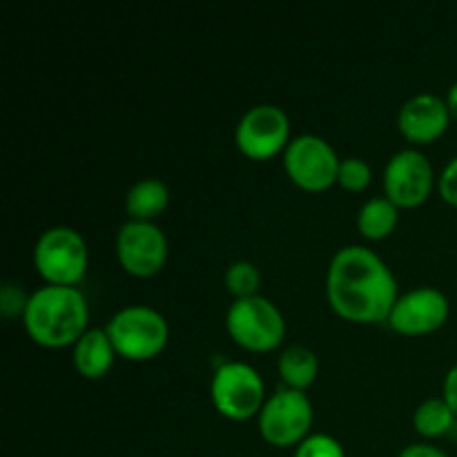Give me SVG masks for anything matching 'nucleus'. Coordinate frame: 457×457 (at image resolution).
<instances>
[{
	"label": "nucleus",
	"instance_id": "f257e3e1",
	"mask_svg": "<svg viewBox=\"0 0 457 457\" xmlns=\"http://www.w3.org/2000/svg\"><path fill=\"white\" fill-rule=\"evenodd\" d=\"M400 297L397 279L388 263L366 245H344L326 270V299L348 324H386Z\"/></svg>",
	"mask_w": 457,
	"mask_h": 457
},
{
	"label": "nucleus",
	"instance_id": "f03ea898",
	"mask_svg": "<svg viewBox=\"0 0 457 457\" xmlns=\"http://www.w3.org/2000/svg\"><path fill=\"white\" fill-rule=\"evenodd\" d=\"M22 326L36 346L49 351L71 348L87 333L89 303L80 288L40 286L29 295Z\"/></svg>",
	"mask_w": 457,
	"mask_h": 457
},
{
	"label": "nucleus",
	"instance_id": "7ed1b4c3",
	"mask_svg": "<svg viewBox=\"0 0 457 457\" xmlns=\"http://www.w3.org/2000/svg\"><path fill=\"white\" fill-rule=\"evenodd\" d=\"M120 360L143 364L168 348L170 324L161 311L147 303H129L110 317L105 326Z\"/></svg>",
	"mask_w": 457,
	"mask_h": 457
},
{
	"label": "nucleus",
	"instance_id": "20e7f679",
	"mask_svg": "<svg viewBox=\"0 0 457 457\" xmlns=\"http://www.w3.org/2000/svg\"><path fill=\"white\" fill-rule=\"evenodd\" d=\"M34 268L45 286L79 288L89 268V248L76 228L52 226L40 232L34 244Z\"/></svg>",
	"mask_w": 457,
	"mask_h": 457
},
{
	"label": "nucleus",
	"instance_id": "39448f33",
	"mask_svg": "<svg viewBox=\"0 0 457 457\" xmlns=\"http://www.w3.org/2000/svg\"><path fill=\"white\" fill-rule=\"evenodd\" d=\"M226 330L237 346L263 355L284 346L288 324L272 299L257 295L230 303L226 312Z\"/></svg>",
	"mask_w": 457,
	"mask_h": 457
},
{
	"label": "nucleus",
	"instance_id": "423d86ee",
	"mask_svg": "<svg viewBox=\"0 0 457 457\" xmlns=\"http://www.w3.org/2000/svg\"><path fill=\"white\" fill-rule=\"evenodd\" d=\"M210 400L230 422L257 420L268 400L266 382L248 361H223L210 379Z\"/></svg>",
	"mask_w": 457,
	"mask_h": 457
},
{
	"label": "nucleus",
	"instance_id": "0eeeda50",
	"mask_svg": "<svg viewBox=\"0 0 457 457\" xmlns=\"http://www.w3.org/2000/svg\"><path fill=\"white\" fill-rule=\"evenodd\" d=\"M315 406L311 397L293 388H277L270 393L257 418L259 436L275 449H297L312 436Z\"/></svg>",
	"mask_w": 457,
	"mask_h": 457
},
{
	"label": "nucleus",
	"instance_id": "6e6552de",
	"mask_svg": "<svg viewBox=\"0 0 457 457\" xmlns=\"http://www.w3.org/2000/svg\"><path fill=\"white\" fill-rule=\"evenodd\" d=\"M284 170L290 181L303 192L320 195L337 186V174L342 159L337 150L320 134H299L286 147Z\"/></svg>",
	"mask_w": 457,
	"mask_h": 457
},
{
	"label": "nucleus",
	"instance_id": "1a4fd4ad",
	"mask_svg": "<svg viewBox=\"0 0 457 457\" xmlns=\"http://www.w3.org/2000/svg\"><path fill=\"white\" fill-rule=\"evenodd\" d=\"M293 141L290 116L284 107L275 103H259L250 107L235 128V145L245 159L270 161L284 156L286 147Z\"/></svg>",
	"mask_w": 457,
	"mask_h": 457
},
{
	"label": "nucleus",
	"instance_id": "9d476101",
	"mask_svg": "<svg viewBox=\"0 0 457 457\" xmlns=\"http://www.w3.org/2000/svg\"><path fill=\"white\" fill-rule=\"evenodd\" d=\"M384 196L400 210H413L437 190V174L428 156L418 147L395 152L384 165Z\"/></svg>",
	"mask_w": 457,
	"mask_h": 457
},
{
	"label": "nucleus",
	"instance_id": "9b49d317",
	"mask_svg": "<svg viewBox=\"0 0 457 457\" xmlns=\"http://www.w3.org/2000/svg\"><path fill=\"white\" fill-rule=\"evenodd\" d=\"M116 262L137 279H150L165 268L170 244L165 232L150 221H128L119 228L114 239Z\"/></svg>",
	"mask_w": 457,
	"mask_h": 457
},
{
	"label": "nucleus",
	"instance_id": "f8f14e48",
	"mask_svg": "<svg viewBox=\"0 0 457 457\" xmlns=\"http://www.w3.org/2000/svg\"><path fill=\"white\" fill-rule=\"evenodd\" d=\"M449 297L440 288L420 286L397 297L386 324L402 337H424L437 333L449 321Z\"/></svg>",
	"mask_w": 457,
	"mask_h": 457
},
{
	"label": "nucleus",
	"instance_id": "ddd939ff",
	"mask_svg": "<svg viewBox=\"0 0 457 457\" xmlns=\"http://www.w3.org/2000/svg\"><path fill=\"white\" fill-rule=\"evenodd\" d=\"M453 119L446 101L433 92L413 94L402 103L397 112V128L411 145H431L440 141L451 128Z\"/></svg>",
	"mask_w": 457,
	"mask_h": 457
},
{
	"label": "nucleus",
	"instance_id": "4468645a",
	"mask_svg": "<svg viewBox=\"0 0 457 457\" xmlns=\"http://www.w3.org/2000/svg\"><path fill=\"white\" fill-rule=\"evenodd\" d=\"M119 353L107 335L105 326H89L87 333L71 346V364L83 379H103L114 369Z\"/></svg>",
	"mask_w": 457,
	"mask_h": 457
},
{
	"label": "nucleus",
	"instance_id": "2eb2a0df",
	"mask_svg": "<svg viewBox=\"0 0 457 457\" xmlns=\"http://www.w3.org/2000/svg\"><path fill=\"white\" fill-rule=\"evenodd\" d=\"M277 375L281 386L306 393L320 378V357L303 344H290L277 357Z\"/></svg>",
	"mask_w": 457,
	"mask_h": 457
},
{
	"label": "nucleus",
	"instance_id": "dca6fc26",
	"mask_svg": "<svg viewBox=\"0 0 457 457\" xmlns=\"http://www.w3.org/2000/svg\"><path fill=\"white\" fill-rule=\"evenodd\" d=\"M168 183L154 177L138 179L137 183H132L128 195H125V212H128V219H132V221L156 223V219L168 210Z\"/></svg>",
	"mask_w": 457,
	"mask_h": 457
},
{
	"label": "nucleus",
	"instance_id": "f3484780",
	"mask_svg": "<svg viewBox=\"0 0 457 457\" xmlns=\"http://www.w3.org/2000/svg\"><path fill=\"white\" fill-rule=\"evenodd\" d=\"M400 223V208L386 196H370L357 212V230L369 241H384Z\"/></svg>",
	"mask_w": 457,
	"mask_h": 457
},
{
	"label": "nucleus",
	"instance_id": "a211bd4d",
	"mask_svg": "<svg viewBox=\"0 0 457 457\" xmlns=\"http://www.w3.org/2000/svg\"><path fill=\"white\" fill-rule=\"evenodd\" d=\"M457 418L445 397H428L413 411V428L424 440H437L453 431Z\"/></svg>",
	"mask_w": 457,
	"mask_h": 457
},
{
	"label": "nucleus",
	"instance_id": "6ab92c4d",
	"mask_svg": "<svg viewBox=\"0 0 457 457\" xmlns=\"http://www.w3.org/2000/svg\"><path fill=\"white\" fill-rule=\"evenodd\" d=\"M262 284H263L262 270H259L257 263L248 262V259L232 262L230 266L226 268V275H223V286H226L232 302L262 295Z\"/></svg>",
	"mask_w": 457,
	"mask_h": 457
},
{
	"label": "nucleus",
	"instance_id": "aec40b11",
	"mask_svg": "<svg viewBox=\"0 0 457 457\" xmlns=\"http://www.w3.org/2000/svg\"><path fill=\"white\" fill-rule=\"evenodd\" d=\"M370 183H373V168H370L369 161L361 159V156H346V159H342L337 174V186L342 190L360 195V192L369 190Z\"/></svg>",
	"mask_w": 457,
	"mask_h": 457
},
{
	"label": "nucleus",
	"instance_id": "412c9836",
	"mask_svg": "<svg viewBox=\"0 0 457 457\" xmlns=\"http://www.w3.org/2000/svg\"><path fill=\"white\" fill-rule=\"evenodd\" d=\"M293 457H346L342 442L328 433H312L295 449Z\"/></svg>",
	"mask_w": 457,
	"mask_h": 457
},
{
	"label": "nucleus",
	"instance_id": "4be33fe9",
	"mask_svg": "<svg viewBox=\"0 0 457 457\" xmlns=\"http://www.w3.org/2000/svg\"><path fill=\"white\" fill-rule=\"evenodd\" d=\"M29 295L31 293H25L21 286L4 284L0 288V312H3V317H7V320L21 317L22 320L27 303H29Z\"/></svg>",
	"mask_w": 457,
	"mask_h": 457
},
{
	"label": "nucleus",
	"instance_id": "5701e85b",
	"mask_svg": "<svg viewBox=\"0 0 457 457\" xmlns=\"http://www.w3.org/2000/svg\"><path fill=\"white\" fill-rule=\"evenodd\" d=\"M437 195L451 208H457V156H453L437 174Z\"/></svg>",
	"mask_w": 457,
	"mask_h": 457
},
{
	"label": "nucleus",
	"instance_id": "b1692460",
	"mask_svg": "<svg viewBox=\"0 0 457 457\" xmlns=\"http://www.w3.org/2000/svg\"><path fill=\"white\" fill-rule=\"evenodd\" d=\"M400 457H449L446 451H442L440 446L431 445V442H415L402 449Z\"/></svg>",
	"mask_w": 457,
	"mask_h": 457
},
{
	"label": "nucleus",
	"instance_id": "393cba45",
	"mask_svg": "<svg viewBox=\"0 0 457 457\" xmlns=\"http://www.w3.org/2000/svg\"><path fill=\"white\" fill-rule=\"evenodd\" d=\"M442 397H445L446 404L451 406V411L457 418V364L449 369V373L445 375V382H442Z\"/></svg>",
	"mask_w": 457,
	"mask_h": 457
},
{
	"label": "nucleus",
	"instance_id": "a878e982",
	"mask_svg": "<svg viewBox=\"0 0 457 457\" xmlns=\"http://www.w3.org/2000/svg\"><path fill=\"white\" fill-rule=\"evenodd\" d=\"M445 101H446V107H449V112H451V119L457 123V80L449 87Z\"/></svg>",
	"mask_w": 457,
	"mask_h": 457
}]
</instances>
